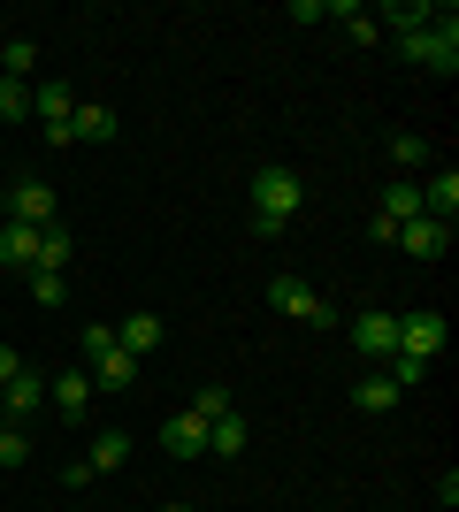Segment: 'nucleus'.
Segmentation results:
<instances>
[{
    "label": "nucleus",
    "instance_id": "obj_29",
    "mask_svg": "<svg viewBox=\"0 0 459 512\" xmlns=\"http://www.w3.org/2000/svg\"><path fill=\"white\" fill-rule=\"evenodd\" d=\"M16 375H23V360L8 352V344H0V383H16Z\"/></svg>",
    "mask_w": 459,
    "mask_h": 512
},
{
    "label": "nucleus",
    "instance_id": "obj_20",
    "mask_svg": "<svg viewBox=\"0 0 459 512\" xmlns=\"http://www.w3.org/2000/svg\"><path fill=\"white\" fill-rule=\"evenodd\" d=\"M69 253H77V237H69L62 222H46V230H39V268H54V276H62Z\"/></svg>",
    "mask_w": 459,
    "mask_h": 512
},
{
    "label": "nucleus",
    "instance_id": "obj_17",
    "mask_svg": "<svg viewBox=\"0 0 459 512\" xmlns=\"http://www.w3.org/2000/svg\"><path fill=\"white\" fill-rule=\"evenodd\" d=\"M329 16L345 23V39H352V46H375V39H383V23H375V8H352V0H337Z\"/></svg>",
    "mask_w": 459,
    "mask_h": 512
},
{
    "label": "nucleus",
    "instance_id": "obj_28",
    "mask_svg": "<svg viewBox=\"0 0 459 512\" xmlns=\"http://www.w3.org/2000/svg\"><path fill=\"white\" fill-rule=\"evenodd\" d=\"M391 161L398 169H421V161H429V138H391Z\"/></svg>",
    "mask_w": 459,
    "mask_h": 512
},
{
    "label": "nucleus",
    "instance_id": "obj_2",
    "mask_svg": "<svg viewBox=\"0 0 459 512\" xmlns=\"http://www.w3.org/2000/svg\"><path fill=\"white\" fill-rule=\"evenodd\" d=\"M299 199H306V184H299L291 169H276V161H268V169L253 176V230L276 237V230L291 222V207H299Z\"/></svg>",
    "mask_w": 459,
    "mask_h": 512
},
{
    "label": "nucleus",
    "instance_id": "obj_5",
    "mask_svg": "<svg viewBox=\"0 0 459 512\" xmlns=\"http://www.w3.org/2000/svg\"><path fill=\"white\" fill-rule=\"evenodd\" d=\"M398 352H414V360H429L437 367V352H444V314H398Z\"/></svg>",
    "mask_w": 459,
    "mask_h": 512
},
{
    "label": "nucleus",
    "instance_id": "obj_24",
    "mask_svg": "<svg viewBox=\"0 0 459 512\" xmlns=\"http://www.w3.org/2000/svg\"><path fill=\"white\" fill-rule=\"evenodd\" d=\"M184 413H199V421H222V413H238V398L230 390H192V406Z\"/></svg>",
    "mask_w": 459,
    "mask_h": 512
},
{
    "label": "nucleus",
    "instance_id": "obj_23",
    "mask_svg": "<svg viewBox=\"0 0 459 512\" xmlns=\"http://www.w3.org/2000/svg\"><path fill=\"white\" fill-rule=\"evenodd\" d=\"M352 406H360V413H391V406H398V390L383 383V375H368V383L352 390Z\"/></svg>",
    "mask_w": 459,
    "mask_h": 512
},
{
    "label": "nucleus",
    "instance_id": "obj_10",
    "mask_svg": "<svg viewBox=\"0 0 459 512\" xmlns=\"http://www.w3.org/2000/svg\"><path fill=\"white\" fill-rule=\"evenodd\" d=\"M69 138H77V146H108V138H115V107L77 100V115H69Z\"/></svg>",
    "mask_w": 459,
    "mask_h": 512
},
{
    "label": "nucleus",
    "instance_id": "obj_16",
    "mask_svg": "<svg viewBox=\"0 0 459 512\" xmlns=\"http://www.w3.org/2000/svg\"><path fill=\"white\" fill-rule=\"evenodd\" d=\"M123 459H131V436H123V428H100V436H92V451H85L92 474H115Z\"/></svg>",
    "mask_w": 459,
    "mask_h": 512
},
{
    "label": "nucleus",
    "instance_id": "obj_21",
    "mask_svg": "<svg viewBox=\"0 0 459 512\" xmlns=\"http://www.w3.org/2000/svg\"><path fill=\"white\" fill-rule=\"evenodd\" d=\"M31 69H39V46H31V39H8V46H0V77H16V85H23Z\"/></svg>",
    "mask_w": 459,
    "mask_h": 512
},
{
    "label": "nucleus",
    "instance_id": "obj_26",
    "mask_svg": "<svg viewBox=\"0 0 459 512\" xmlns=\"http://www.w3.org/2000/svg\"><path fill=\"white\" fill-rule=\"evenodd\" d=\"M77 352H85V360L115 352V321H92V329H77Z\"/></svg>",
    "mask_w": 459,
    "mask_h": 512
},
{
    "label": "nucleus",
    "instance_id": "obj_9",
    "mask_svg": "<svg viewBox=\"0 0 459 512\" xmlns=\"http://www.w3.org/2000/svg\"><path fill=\"white\" fill-rule=\"evenodd\" d=\"M161 451H169V459H199V451H207V421H199V413H169V421H161Z\"/></svg>",
    "mask_w": 459,
    "mask_h": 512
},
{
    "label": "nucleus",
    "instance_id": "obj_31",
    "mask_svg": "<svg viewBox=\"0 0 459 512\" xmlns=\"http://www.w3.org/2000/svg\"><path fill=\"white\" fill-rule=\"evenodd\" d=\"M0 428H8V413H0Z\"/></svg>",
    "mask_w": 459,
    "mask_h": 512
},
{
    "label": "nucleus",
    "instance_id": "obj_7",
    "mask_svg": "<svg viewBox=\"0 0 459 512\" xmlns=\"http://www.w3.org/2000/svg\"><path fill=\"white\" fill-rule=\"evenodd\" d=\"M0 413H8V428H23L31 413H46V383L31 375V367H23L16 383H0Z\"/></svg>",
    "mask_w": 459,
    "mask_h": 512
},
{
    "label": "nucleus",
    "instance_id": "obj_27",
    "mask_svg": "<svg viewBox=\"0 0 459 512\" xmlns=\"http://www.w3.org/2000/svg\"><path fill=\"white\" fill-rule=\"evenodd\" d=\"M31 459V436L23 428H0V467H23Z\"/></svg>",
    "mask_w": 459,
    "mask_h": 512
},
{
    "label": "nucleus",
    "instance_id": "obj_3",
    "mask_svg": "<svg viewBox=\"0 0 459 512\" xmlns=\"http://www.w3.org/2000/svg\"><path fill=\"white\" fill-rule=\"evenodd\" d=\"M8 222H31V230L62 222V214H54V184H39V176H16V184H8Z\"/></svg>",
    "mask_w": 459,
    "mask_h": 512
},
{
    "label": "nucleus",
    "instance_id": "obj_19",
    "mask_svg": "<svg viewBox=\"0 0 459 512\" xmlns=\"http://www.w3.org/2000/svg\"><path fill=\"white\" fill-rule=\"evenodd\" d=\"M207 451H215V459H238V451H245V413H222V421H207Z\"/></svg>",
    "mask_w": 459,
    "mask_h": 512
},
{
    "label": "nucleus",
    "instance_id": "obj_6",
    "mask_svg": "<svg viewBox=\"0 0 459 512\" xmlns=\"http://www.w3.org/2000/svg\"><path fill=\"white\" fill-rule=\"evenodd\" d=\"M352 352H360V360H391V352H398V314H383V306L360 314V321H352Z\"/></svg>",
    "mask_w": 459,
    "mask_h": 512
},
{
    "label": "nucleus",
    "instance_id": "obj_18",
    "mask_svg": "<svg viewBox=\"0 0 459 512\" xmlns=\"http://www.w3.org/2000/svg\"><path fill=\"white\" fill-rule=\"evenodd\" d=\"M414 214H421V184H406V176H398V184H383V222H398V230H406Z\"/></svg>",
    "mask_w": 459,
    "mask_h": 512
},
{
    "label": "nucleus",
    "instance_id": "obj_30",
    "mask_svg": "<svg viewBox=\"0 0 459 512\" xmlns=\"http://www.w3.org/2000/svg\"><path fill=\"white\" fill-rule=\"evenodd\" d=\"M161 512H192V505H161Z\"/></svg>",
    "mask_w": 459,
    "mask_h": 512
},
{
    "label": "nucleus",
    "instance_id": "obj_22",
    "mask_svg": "<svg viewBox=\"0 0 459 512\" xmlns=\"http://www.w3.org/2000/svg\"><path fill=\"white\" fill-rule=\"evenodd\" d=\"M0 123H31V85L0 77Z\"/></svg>",
    "mask_w": 459,
    "mask_h": 512
},
{
    "label": "nucleus",
    "instance_id": "obj_15",
    "mask_svg": "<svg viewBox=\"0 0 459 512\" xmlns=\"http://www.w3.org/2000/svg\"><path fill=\"white\" fill-rule=\"evenodd\" d=\"M115 344H123L131 360H146L153 344H161V314H131V321H115Z\"/></svg>",
    "mask_w": 459,
    "mask_h": 512
},
{
    "label": "nucleus",
    "instance_id": "obj_11",
    "mask_svg": "<svg viewBox=\"0 0 459 512\" xmlns=\"http://www.w3.org/2000/svg\"><path fill=\"white\" fill-rule=\"evenodd\" d=\"M398 245H406L414 260H437L444 245H452V222H429V214H414V222L398 230Z\"/></svg>",
    "mask_w": 459,
    "mask_h": 512
},
{
    "label": "nucleus",
    "instance_id": "obj_25",
    "mask_svg": "<svg viewBox=\"0 0 459 512\" xmlns=\"http://www.w3.org/2000/svg\"><path fill=\"white\" fill-rule=\"evenodd\" d=\"M31 299H39V306H62V299H69V276H54V268H31Z\"/></svg>",
    "mask_w": 459,
    "mask_h": 512
},
{
    "label": "nucleus",
    "instance_id": "obj_8",
    "mask_svg": "<svg viewBox=\"0 0 459 512\" xmlns=\"http://www.w3.org/2000/svg\"><path fill=\"white\" fill-rule=\"evenodd\" d=\"M46 406H54V413H69V421H85V413H92V375H85V367L54 375V383H46Z\"/></svg>",
    "mask_w": 459,
    "mask_h": 512
},
{
    "label": "nucleus",
    "instance_id": "obj_14",
    "mask_svg": "<svg viewBox=\"0 0 459 512\" xmlns=\"http://www.w3.org/2000/svg\"><path fill=\"white\" fill-rule=\"evenodd\" d=\"M131 383H138V360H131V352H123V344L92 360V390H131Z\"/></svg>",
    "mask_w": 459,
    "mask_h": 512
},
{
    "label": "nucleus",
    "instance_id": "obj_4",
    "mask_svg": "<svg viewBox=\"0 0 459 512\" xmlns=\"http://www.w3.org/2000/svg\"><path fill=\"white\" fill-rule=\"evenodd\" d=\"M268 306L291 314V321H322V329H329V299H322V291H306L299 276H276V283H268Z\"/></svg>",
    "mask_w": 459,
    "mask_h": 512
},
{
    "label": "nucleus",
    "instance_id": "obj_1",
    "mask_svg": "<svg viewBox=\"0 0 459 512\" xmlns=\"http://www.w3.org/2000/svg\"><path fill=\"white\" fill-rule=\"evenodd\" d=\"M398 54H406L414 69H437V77H452V69H459V16H452V8H437V23L398 31Z\"/></svg>",
    "mask_w": 459,
    "mask_h": 512
},
{
    "label": "nucleus",
    "instance_id": "obj_13",
    "mask_svg": "<svg viewBox=\"0 0 459 512\" xmlns=\"http://www.w3.org/2000/svg\"><path fill=\"white\" fill-rule=\"evenodd\" d=\"M421 214H429V222H452L459 214V176L452 169H437L429 184H421Z\"/></svg>",
    "mask_w": 459,
    "mask_h": 512
},
{
    "label": "nucleus",
    "instance_id": "obj_12",
    "mask_svg": "<svg viewBox=\"0 0 459 512\" xmlns=\"http://www.w3.org/2000/svg\"><path fill=\"white\" fill-rule=\"evenodd\" d=\"M0 268H39V230L31 222H0Z\"/></svg>",
    "mask_w": 459,
    "mask_h": 512
}]
</instances>
